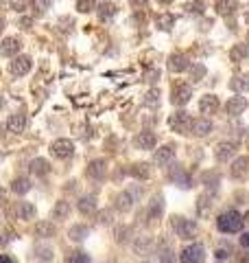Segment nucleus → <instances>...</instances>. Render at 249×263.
<instances>
[{
    "label": "nucleus",
    "instance_id": "obj_1",
    "mask_svg": "<svg viewBox=\"0 0 249 263\" xmlns=\"http://www.w3.org/2000/svg\"><path fill=\"white\" fill-rule=\"evenodd\" d=\"M217 226L221 233H227V235L238 233V230L243 228V215L238 213V210H225V213L219 215Z\"/></svg>",
    "mask_w": 249,
    "mask_h": 263
},
{
    "label": "nucleus",
    "instance_id": "obj_2",
    "mask_svg": "<svg viewBox=\"0 0 249 263\" xmlns=\"http://www.w3.org/2000/svg\"><path fill=\"white\" fill-rule=\"evenodd\" d=\"M50 154H53L55 158H62V160H66V158H70L74 154V143L68 138H59L55 140L53 145H50Z\"/></svg>",
    "mask_w": 249,
    "mask_h": 263
},
{
    "label": "nucleus",
    "instance_id": "obj_3",
    "mask_svg": "<svg viewBox=\"0 0 249 263\" xmlns=\"http://www.w3.org/2000/svg\"><path fill=\"white\" fill-rule=\"evenodd\" d=\"M205 250L201 243H192V246H186L181 250V263H204Z\"/></svg>",
    "mask_w": 249,
    "mask_h": 263
},
{
    "label": "nucleus",
    "instance_id": "obj_4",
    "mask_svg": "<svg viewBox=\"0 0 249 263\" xmlns=\"http://www.w3.org/2000/svg\"><path fill=\"white\" fill-rule=\"evenodd\" d=\"M168 125H171V130L180 132V134H186V132L190 130V125H192L190 114H188V112H175V114L168 119Z\"/></svg>",
    "mask_w": 249,
    "mask_h": 263
},
{
    "label": "nucleus",
    "instance_id": "obj_5",
    "mask_svg": "<svg viewBox=\"0 0 249 263\" xmlns=\"http://www.w3.org/2000/svg\"><path fill=\"white\" fill-rule=\"evenodd\" d=\"M173 228H175V233L180 235L181 239H188V237H192L195 235V224L190 222V219H186V217H173Z\"/></svg>",
    "mask_w": 249,
    "mask_h": 263
},
{
    "label": "nucleus",
    "instance_id": "obj_6",
    "mask_svg": "<svg viewBox=\"0 0 249 263\" xmlns=\"http://www.w3.org/2000/svg\"><path fill=\"white\" fill-rule=\"evenodd\" d=\"M190 97H192V90H190V86H186V83L175 86L173 88V92H171L173 105H186V103L190 101Z\"/></svg>",
    "mask_w": 249,
    "mask_h": 263
},
{
    "label": "nucleus",
    "instance_id": "obj_7",
    "mask_svg": "<svg viewBox=\"0 0 249 263\" xmlns=\"http://www.w3.org/2000/svg\"><path fill=\"white\" fill-rule=\"evenodd\" d=\"M31 70V57H26V55H20V57H13L11 62V73L16 75V77H24L26 73Z\"/></svg>",
    "mask_w": 249,
    "mask_h": 263
},
{
    "label": "nucleus",
    "instance_id": "obj_8",
    "mask_svg": "<svg viewBox=\"0 0 249 263\" xmlns=\"http://www.w3.org/2000/svg\"><path fill=\"white\" fill-rule=\"evenodd\" d=\"M33 215H35V206H33L31 202H18V204L13 206V217L16 219L26 222V219H31Z\"/></svg>",
    "mask_w": 249,
    "mask_h": 263
},
{
    "label": "nucleus",
    "instance_id": "obj_9",
    "mask_svg": "<svg viewBox=\"0 0 249 263\" xmlns=\"http://www.w3.org/2000/svg\"><path fill=\"white\" fill-rule=\"evenodd\" d=\"M4 128H7V132H11V134H20V132H24V128H26V116L11 114L7 119V123H4Z\"/></svg>",
    "mask_w": 249,
    "mask_h": 263
},
{
    "label": "nucleus",
    "instance_id": "obj_10",
    "mask_svg": "<svg viewBox=\"0 0 249 263\" xmlns=\"http://www.w3.org/2000/svg\"><path fill=\"white\" fill-rule=\"evenodd\" d=\"M245 107H247V99L245 97H232L227 101V105H225V112H227L229 116H238V114L245 112Z\"/></svg>",
    "mask_w": 249,
    "mask_h": 263
},
{
    "label": "nucleus",
    "instance_id": "obj_11",
    "mask_svg": "<svg viewBox=\"0 0 249 263\" xmlns=\"http://www.w3.org/2000/svg\"><path fill=\"white\" fill-rule=\"evenodd\" d=\"M229 173H232V178H236V180L249 178V158H238V160L232 164Z\"/></svg>",
    "mask_w": 249,
    "mask_h": 263
},
{
    "label": "nucleus",
    "instance_id": "obj_12",
    "mask_svg": "<svg viewBox=\"0 0 249 263\" xmlns=\"http://www.w3.org/2000/svg\"><path fill=\"white\" fill-rule=\"evenodd\" d=\"M234 154H236V145L234 143H219L217 149H214V156H217V160H221V162H227Z\"/></svg>",
    "mask_w": 249,
    "mask_h": 263
},
{
    "label": "nucleus",
    "instance_id": "obj_13",
    "mask_svg": "<svg viewBox=\"0 0 249 263\" xmlns=\"http://www.w3.org/2000/svg\"><path fill=\"white\" fill-rule=\"evenodd\" d=\"M105 171H107L105 160H92L90 164H88V169H86V173L90 178H94V180H101V178H105Z\"/></svg>",
    "mask_w": 249,
    "mask_h": 263
},
{
    "label": "nucleus",
    "instance_id": "obj_14",
    "mask_svg": "<svg viewBox=\"0 0 249 263\" xmlns=\"http://www.w3.org/2000/svg\"><path fill=\"white\" fill-rule=\"evenodd\" d=\"M188 57L184 53H173L171 55V59H168V68L173 70V73H181V70H186L188 68Z\"/></svg>",
    "mask_w": 249,
    "mask_h": 263
},
{
    "label": "nucleus",
    "instance_id": "obj_15",
    "mask_svg": "<svg viewBox=\"0 0 249 263\" xmlns=\"http://www.w3.org/2000/svg\"><path fill=\"white\" fill-rule=\"evenodd\" d=\"M199 110L204 112V114H212V112H217V110H219V99L214 97V95H205V97H201V101H199Z\"/></svg>",
    "mask_w": 249,
    "mask_h": 263
},
{
    "label": "nucleus",
    "instance_id": "obj_16",
    "mask_svg": "<svg viewBox=\"0 0 249 263\" xmlns=\"http://www.w3.org/2000/svg\"><path fill=\"white\" fill-rule=\"evenodd\" d=\"M136 145H138L140 149H153L156 147V134H153V132H140V134L136 136Z\"/></svg>",
    "mask_w": 249,
    "mask_h": 263
},
{
    "label": "nucleus",
    "instance_id": "obj_17",
    "mask_svg": "<svg viewBox=\"0 0 249 263\" xmlns=\"http://www.w3.org/2000/svg\"><path fill=\"white\" fill-rule=\"evenodd\" d=\"M190 130H192V134L201 138V136H205V134H210V132H212V123H210L208 119H197V121H192Z\"/></svg>",
    "mask_w": 249,
    "mask_h": 263
},
{
    "label": "nucleus",
    "instance_id": "obj_18",
    "mask_svg": "<svg viewBox=\"0 0 249 263\" xmlns=\"http://www.w3.org/2000/svg\"><path fill=\"white\" fill-rule=\"evenodd\" d=\"M18 51H20V40H16V37H7V40L2 42V46H0V53H2L4 57L18 55Z\"/></svg>",
    "mask_w": 249,
    "mask_h": 263
},
{
    "label": "nucleus",
    "instance_id": "obj_19",
    "mask_svg": "<svg viewBox=\"0 0 249 263\" xmlns=\"http://www.w3.org/2000/svg\"><path fill=\"white\" fill-rule=\"evenodd\" d=\"M173 156H175V149L171 145H164L156 152V164H168L173 160Z\"/></svg>",
    "mask_w": 249,
    "mask_h": 263
},
{
    "label": "nucleus",
    "instance_id": "obj_20",
    "mask_svg": "<svg viewBox=\"0 0 249 263\" xmlns=\"http://www.w3.org/2000/svg\"><path fill=\"white\" fill-rule=\"evenodd\" d=\"M70 217V204L68 202H57L53 206V219H68Z\"/></svg>",
    "mask_w": 249,
    "mask_h": 263
},
{
    "label": "nucleus",
    "instance_id": "obj_21",
    "mask_svg": "<svg viewBox=\"0 0 249 263\" xmlns=\"http://www.w3.org/2000/svg\"><path fill=\"white\" fill-rule=\"evenodd\" d=\"M217 11L221 16H232L236 11V0H217Z\"/></svg>",
    "mask_w": 249,
    "mask_h": 263
},
{
    "label": "nucleus",
    "instance_id": "obj_22",
    "mask_svg": "<svg viewBox=\"0 0 249 263\" xmlns=\"http://www.w3.org/2000/svg\"><path fill=\"white\" fill-rule=\"evenodd\" d=\"M79 210H81L83 215L94 213V210H96V200H94V195L81 197V200H79Z\"/></svg>",
    "mask_w": 249,
    "mask_h": 263
},
{
    "label": "nucleus",
    "instance_id": "obj_23",
    "mask_svg": "<svg viewBox=\"0 0 249 263\" xmlns=\"http://www.w3.org/2000/svg\"><path fill=\"white\" fill-rule=\"evenodd\" d=\"M31 171L35 173V176H46V173L50 171V167H48V162H46L44 158H35V160L31 162Z\"/></svg>",
    "mask_w": 249,
    "mask_h": 263
},
{
    "label": "nucleus",
    "instance_id": "obj_24",
    "mask_svg": "<svg viewBox=\"0 0 249 263\" xmlns=\"http://www.w3.org/2000/svg\"><path fill=\"white\" fill-rule=\"evenodd\" d=\"M116 16V7L112 2H101L98 4V18L101 20H110V18Z\"/></svg>",
    "mask_w": 249,
    "mask_h": 263
},
{
    "label": "nucleus",
    "instance_id": "obj_25",
    "mask_svg": "<svg viewBox=\"0 0 249 263\" xmlns=\"http://www.w3.org/2000/svg\"><path fill=\"white\" fill-rule=\"evenodd\" d=\"M55 235V226L50 222H40L35 226V237H53Z\"/></svg>",
    "mask_w": 249,
    "mask_h": 263
},
{
    "label": "nucleus",
    "instance_id": "obj_26",
    "mask_svg": "<svg viewBox=\"0 0 249 263\" xmlns=\"http://www.w3.org/2000/svg\"><path fill=\"white\" fill-rule=\"evenodd\" d=\"M229 88L234 92H247L249 90V77H234L229 81Z\"/></svg>",
    "mask_w": 249,
    "mask_h": 263
},
{
    "label": "nucleus",
    "instance_id": "obj_27",
    "mask_svg": "<svg viewBox=\"0 0 249 263\" xmlns=\"http://www.w3.org/2000/svg\"><path fill=\"white\" fill-rule=\"evenodd\" d=\"M229 57H232L234 62H243V59L249 57V49H247L245 44H236L232 49V53H229Z\"/></svg>",
    "mask_w": 249,
    "mask_h": 263
},
{
    "label": "nucleus",
    "instance_id": "obj_28",
    "mask_svg": "<svg viewBox=\"0 0 249 263\" xmlns=\"http://www.w3.org/2000/svg\"><path fill=\"white\" fill-rule=\"evenodd\" d=\"M131 173H134L136 178H140V180H147V178L151 176V169H149V164L140 162V164H134V167H131Z\"/></svg>",
    "mask_w": 249,
    "mask_h": 263
},
{
    "label": "nucleus",
    "instance_id": "obj_29",
    "mask_svg": "<svg viewBox=\"0 0 249 263\" xmlns=\"http://www.w3.org/2000/svg\"><path fill=\"white\" fill-rule=\"evenodd\" d=\"M11 189H13V193H26V191L31 189V182L26 180V178H16Z\"/></svg>",
    "mask_w": 249,
    "mask_h": 263
},
{
    "label": "nucleus",
    "instance_id": "obj_30",
    "mask_svg": "<svg viewBox=\"0 0 249 263\" xmlns=\"http://www.w3.org/2000/svg\"><path fill=\"white\" fill-rule=\"evenodd\" d=\"M116 209L118 210H129L131 209V195L129 193H120V195H116Z\"/></svg>",
    "mask_w": 249,
    "mask_h": 263
},
{
    "label": "nucleus",
    "instance_id": "obj_31",
    "mask_svg": "<svg viewBox=\"0 0 249 263\" xmlns=\"http://www.w3.org/2000/svg\"><path fill=\"white\" fill-rule=\"evenodd\" d=\"M35 255H37V259H40V261H50V259H53V248L37 246L35 248Z\"/></svg>",
    "mask_w": 249,
    "mask_h": 263
},
{
    "label": "nucleus",
    "instance_id": "obj_32",
    "mask_svg": "<svg viewBox=\"0 0 249 263\" xmlns=\"http://www.w3.org/2000/svg\"><path fill=\"white\" fill-rule=\"evenodd\" d=\"M162 209H164V200L162 197H156L151 209H149V215H151V217H159V215H162Z\"/></svg>",
    "mask_w": 249,
    "mask_h": 263
},
{
    "label": "nucleus",
    "instance_id": "obj_33",
    "mask_svg": "<svg viewBox=\"0 0 249 263\" xmlns=\"http://www.w3.org/2000/svg\"><path fill=\"white\" fill-rule=\"evenodd\" d=\"M204 75H205V66L195 64L190 68V79H192V81H201V79H204Z\"/></svg>",
    "mask_w": 249,
    "mask_h": 263
},
{
    "label": "nucleus",
    "instance_id": "obj_34",
    "mask_svg": "<svg viewBox=\"0 0 249 263\" xmlns=\"http://www.w3.org/2000/svg\"><path fill=\"white\" fill-rule=\"evenodd\" d=\"M68 263H90V257H88V252H72V255L68 257Z\"/></svg>",
    "mask_w": 249,
    "mask_h": 263
},
{
    "label": "nucleus",
    "instance_id": "obj_35",
    "mask_svg": "<svg viewBox=\"0 0 249 263\" xmlns=\"http://www.w3.org/2000/svg\"><path fill=\"white\" fill-rule=\"evenodd\" d=\"M144 105L147 107H156L159 105V90H151L147 97H144Z\"/></svg>",
    "mask_w": 249,
    "mask_h": 263
},
{
    "label": "nucleus",
    "instance_id": "obj_36",
    "mask_svg": "<svg viewBox=\"0 0 249 263\" xmlns=\"http://www.w3.org/2000/svg\"><path fill=\"white\" fill-rule=\"evenodd\" d=\"M173 25H175V18H173V16H159L158 18V26H159V29L168 31Z\"/></svg>",
    "mask_w": 249,
    "mask_h": 263
},
{
    "label": "nucleus",
    "instance_id": "obj_37",
    "mask_svg": "<svg viewBox=\"0 0 249 263\" xmlns=\"http://www.w3.org/2000/svg\"><path fill=\"white\" fill-rule=\"evenodd\" d=\"M171 178L180 182V186H188V176H186L184 171H181V169H175V171L171 173Z\"/></svg>",
    "mask_w": 249,
    "mask_h": 263
},
{
    "label": "nucleus",
    "instance_id": "obj_38",
    "mask_svg": "<svg viewBox=\"0 0 249 263\" xmlns=\"http://www.w3.org/2000/svg\"><path fill=\"white\" fill-rule=\"evenodd\" d=\"M116 241L118 243H125L127 239H129V226H120V228H116Z\"/></svg>",
    "mask_w": 249,
    "mask_h": 263
},
{
    "label": "nucleus",
    "instance_id": "obj_39",
    "mask_svg": "<svg viewBox=\"0 0 249 263\" xmlns=\"http://www.w3.org/2000/svg\"><path fill=\"white\" fill-rule=\"evenodd\" d=\"M83 235H88V228H83V226H74L72 230H70V237H72L74 241H81Z\"/></svg>",
    "mask_w": 249,
    "mask_h": 263
},
{
    "label": "nucleus",
    "instance_id": "obj_40",
    "mask_svg": "<svg viewBox=\"0 0 249 263\" xmlns=\"http://www.w3.org/2000/svg\"><path fill=\"white\" fill-rule=\"evenodd\" d=\"M134 248H136V252H140V255H144V252L149 250V248H151V241H149V239H142V241H136L134 243Z\"/></svg>",
    "mask_w": 249,
    "mask_h": 263
},
{
    "label": "nucleus",
    "instance_id": "obj_41",
    "mask_svg": "<svg viewBox=\"0 0 249 263\" xmlns=\"http://www.w3.org/2000/svg\"><path fill=\"white\" fill-rule=\"evenodd\" d=\"M92 7H94V0H79L77 2V9L79 11H83V13L92 11Z\"/></svg>",
    "mask_w": 249,
    "mask_h": 263
},
{
    "label": "nucleus",
    "instance_id": "obj_42",
    "mask_svg": "<svg viewBox=\"0 0 249 263\" xmlns=\"http://www.w3.org/2000/svg\"><path fill=\"white\" fill-rule=\"evenodd\" d=\"M110 222H112V213H110V210L98 213V224H110Z\"/></svg>",
    "mask_w": 249,
    "mask_h": 263
},
{
    "label": "nucleus",
    "instance_id": "obj_43",
    "mask_svg": "<svg viewBox=\"0 0 249 263\" xmlns=\"http://www.w3.org/2000/svg\"><path fill=\"white\" fill-rule=\"evenodd\" d=\"M188 13H201V11H204V4H201V2H195V4H188Z\"/></svg>",
    "mask_w": 249,
    "mask_h": 263
},
{
    "label": "nucleus",
    "instance_id": "obj_44",
    "mask_svg": "<svg viewBox=\"0 0 249 263\" xmlns=\"http://www.w3.org/2000/svg\"><path fill=\"white\" fill-rule=\"evenodd\" d=\"M229 252H232L229 248H227V250H225V248H219V250H217V259H219V261H225V259L229 257Z\"/></svg>",
    "mask_w": 249,
    "mask_h": 263
},
{
    "label": "nucleus",
    "instance_id": "obj_45",
    "mask_svg": "<svg viewBox=\"0 0 249 263\" xmlns=\"http://www.w3.org/2000/svg\"><path fill=\"white\" fill-rule=\"evenodd\" d=\"M159 79V70H151V73H147V81H156Z\"/></svg>",
    "mask_w": 249,
    "mask_h": 263
},
{
    "label": "nucleus",
    "instance_id": "obj_46",
    "mask_svg": "<svg viewBox=\"0 0 249 263\" xmlns=\"http://www.w3.org/2000/svg\"><path fill=\"white\" fill-rule=\"evenodd\" d=\"M241 246H243V248H249V233H245V235L241 237Z\"/></svg>",
    "mask_w": 249,
    "mask_h": 263
},
{
    "label": "nucleus",
    "instance_id": "obj_47",
    "mask_svg": "<svg viewBox=\"0 0 249 263\" xmlns=\"http://www.w3.org/2000/svg\"><path fill=\"white\" fill-rule=\"evenodd\" d=\"M2 263H13V259L9 255H2Z\"/></svg>",
    "mask_w": 249,
    "mask_h": 263
},
{
    "label": "nucleus",
    "instance_id": "obj_48",
    "mask_svg": "<svg viewBox=\"0 0 249 263\" xmlns=\"http://www.w3.org/2000/svg\"><path fill=\"white\" fill-rule=\"evenodd\" d=\"M147 0H134V4H144Z\"/></svg>",
    "mask_w": 249,
    "mask_h": 263
},
{
    "label": "nucleus",
    "instance_id": "obj_49",
    "mask_svg": "<svg viewBox=\"0 0 249 263\" xmlns=\"http://www.w3.org/2000/svg\"><path fill=\"white\" fill-rule=\"evenodd\" d=\"M245 22H247V25H249V13H247V16H245Z\"/></svg>",
    "mask_w": 249,
    "mask_h": 263
},
{
    "label": "nucleus",
    "instance_id": "obj_50",
    "mask_svg": "<svg viewBox=\"0 0 249 263\" xmlns=\"http://www.w3.org/2000/svg\"><path fill=\"white\" fill-rule=\"evenodd\" d=\"M162 2H168V0H162Z\"/></svg>",
    "mask_w": 249,
    "mask_h": 263
}]
</instances>
